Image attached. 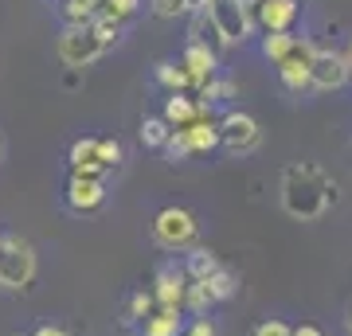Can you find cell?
<instances>
[{
  "label": "cell",
  "instance_id": "1",
  "mask_svg": "<svg viewBox=\"0 0 352 336\" xmlns=\"http://www.w3.org/2000/svg\"><path fill=\"white\" fill-rule=\"evenodd\" d=\"M282 208L286 215L302 219V223H314L329 212V203L337 199V184L333 176H325L317 164H289L282 172Z\"/></svg>",
  "mask_w": 352,
  "mask_h": 336
},
{
  "label": "cell",
  "instance_id": "2",
  "mask_svg": "<svg viewBox=\"0 0 352 336\" xmlns=\"http://www.w3.org/2000/svg\"><path fill=\"white\" fill-rule=\"evenodd\" d=\"M36 278V250L16 235L0 238V289H24Z\"/></svg>",
  "mask_w": 352,
  "mask_h": 336
},
{
  "label": "cell",
  "instance_id": "3",
  "mask_svg": "<svg viewBox=\"0 0 352 336\" xmlns=\"http://www.w3.org/2000/svg\"><path fill=\"white\" fill-rule=\"evenodd\" d=\"M196 235H200V223L184 208H164L153 219V243L164 250H188L196 243Z\"/></svg>",
  "mask_w": 352,
  "mask_h": 336
},
{
  "label": "cell",
  "instance_id": "4",
  "mask_svg": "<svg viewBox=\"0 0 352 336\" xmlns=\"http://www.w3.org/2000/svg\"><path fill=\"white\" fill-rule=\"evenodd\" d=\"M263 145V129L254 122L251 113L243 110H227L219 117V149L231 153V157H247Z\"/></svg>",
  "mask_w": 352,
  "mask_h": 336
},
{
  "label": "cell",
  "instance_id": "5",
  "mask_svg": "<svg viewBox=\"0 0 352 336\" xmlns=\"http://www.w3.org/2000/svg\"><path fill=\"white\" fill-rule=\"evenodd\" d=\"M106 51L110 47L94 36V27H63V36H59V59H63V67H71V71L90 67V63L102 59Z\"/></svg>",
  "mask_w": 352,
  "mask_h": 336
},
{
  "label": "cell",
  "instance_id": "6",
  "mask_svg": "<svg viewBox=\"0 0 352 336\" xmlns=\"http://www.w3.org/2000/svg\"><path fill=\"white\" fill-rule=\"evenodd\" d=\"M208 16H212V24H215V32H219V39H223V47L243 43V39L254 32L251 12L243 8L239 0H212V4H208Z\"/></svg>",
  "mask_w": 352,
  "mask_h": 336
},
{
  "label": "cell",
  "instance_id": "7",
  "mask_svg": "<svg viewBox=\"0 0 352 336\" xmlns=\"http://www.w3.org/2000/svg\"><path fill=\"white\" fill-rule=\"evenodd\" d=\"M349 59H344V51L337 47H317L314 51V63H309V87L321 90V94H329V90H340L349 87Z\"/></svg>",
  "mask_w": 352,
  "mask_h": 336
},
{
  "label": "cell",
  "instance_id": "8",
  "mask_svg": "<svg viewBox=\"0 0 352 336\" xmlns=\"http://www.w3.org/2000/svg\"><path fill=\"white\" fill-rule=\"evenodd\" d=\"M314 39L298 36V43H294V51H289L286 59L278 63V78H282V87L289 90V94H305L309 87V63H314Z\"/></svg>",
  "mask_w": 352,
  "mask_h": 336
},
{
  "label": "cell",
  "instance_id": "9",
  "mask_svg": "<svg viewBox=\"0 0 352 336\" xmlns=\"http://www.w3.org/2000/svg\"><path fill=\"white\" fill-rule=\"evenodd\" d=\"M298 16H302V0H258L251 8V20L258 32H294L298 24Z\"/></svg>",
  "mask_w": 352,
  "mask_h": 336
},
{
  "label": "cell",
  "instance_id": "10",
  "mask_svg": "<svg viewBox=\"0 0 352 336\" xmlns=\"http://www.w3.org/2000/svg\"><path fill=\"white\" fill-rule=\"evenodd\" d=\"M184 293H188V274L180 266H161L157 278H153V301L161 309L184 313Z\"/></svg>",
  "mask_w": 352,
  "mask_h": 336
},
{
  "label": "cell",
  "instance_id": "11",
  "mask_svg": "<svg viewBox=\"0 0 352 336\" xmlns=\"http://www.w3.org/2000/svg\"><path fill=\"white\" fill-rule=\"evenodd\" d=\"M180 67H184V75L192 78V87L200 90V87H208L215 78V71H219V51L208 47V43H188L184 55H180Z\"/></svg>",
  "mask_w": 352,
  "mask_h": 336
},
{
  "label": "cell",
  "instance_id": "12",
  "mask_svg": "<svg viewBox=\"0 0 352 336\" xmlns=\"http://www.w3.org/2000/svg\"><path fill=\"white\" fill-rule=\"evenodd\" d=\"M102 199H106V184L98 176L71 172V180H67V208L71 212H98Z\"/></svg>",
  "mask_w": 352,
  "mask_h": 336
},
{
  "label": "cell",
  "instance_id": "13",
  "mask_svg": "<svg viewBox=\"0 0 352 336\" xmlns=\"http://www.w3.org/2000/svg\"><path fill=\"white\" fill-rule=\"evenodd\" d=\"M67 161H71V172H82V176H106L110 168L98 161V137H78L67 153Z\"/></svg>",
  "mask_w": 352,
  "mask_h": 336
},
{
  "label": "cell",
  "instance_id": "14",
  "mask_svg": "<svg viewBox=\"0 0 352 336\" xmlns=\"http://www.w3.org/2000/svg\"><path fill=\"white\" fill-rule=\"evenodd\" d=\"M204 106L196 98H188V94H168V98H164V122L173 125V129H188L192 122H196V117H204Z\"/></svg>",
  "mask_w": 352,
  "mask_h": 336
},
{
  "label": "cell",
  "instance_id": "15",
  "mask_svg": "<svg viewBox=\"0 0 352 336\" xmlns=\"http://www.w3.org/2000/svg\"><path fill=\"white\" fill-rule=\"evenodd\" d=\"M184 133H188L192 153H215V149H219V122H212L208 113H204V117H196Z\"/></svg>",
  "mask_w": 352,
  "mask_h": 336
},
{
  "label": "cell",
  "instance_id": "16",
  "mask_svg": "<svg viewBox=\"0 0 352 336\" xmlns=\"http://www.w3.org/2000/svg\"><path fill=\"white\" fill-rule=\"evenodd\" d=\"M215 270H223V266H219V258H215L212 250H208V247H192L188 262H184V274H188V282H208Z\"/></svg>",
  "mask_w": 352,
  "mask_h": 336
},
{
  "label": "cell",
  "instance_id": "17",
  "mask_svg": "<svg viewBox=\"0 0 352 336\" xmlns=\"http://www.w3.org/2000/svg\"><path fill=\"white\" fill-rule=\"evenodd\" d=\"M102 16V0H63L67 27H90Z\"/></svg>",
  "mask_w": 352,
  "mask_h": 336
},
{
  "label": "cell",
  "instance_id": "18",
  "mask_svg": "<svg viewBox=\"0 0 352 336\" xmlns=\"http://www.w3.org/2000/svg\"><path fill=\"white\" fill-rule=\"evenodd\" d=\"M153 78H157L168 94H184V90L192 87V78L184 75V67H180V63H173V59L157 63V67H153Z\"/></svg>",
  "mask_w": 352,
  "mask_h": 336
},
{
  "label": "cell",
  "instance_id": "19",
  "mask_svg": "<svg viewBox=\"0 0 352 336\" xmlns=\"http://www.w3.org/2000/svg\"><path fill=\"white\" fill-rule=\"evenodd\" d=\"M180 328H184L180 313L161 309V313H153V317H145V328H141V336H180Z\"/></svg>",
  "mask_w": 352,
  "mask_h": 336
},
{
  "label": "cell",
  "instance_id": "20",
  "mask_svg": "<svg viewBox=\"0 0 352 336\" xmlns=\"http://www.w3.org/2000/svg\"><path fill=\"white\" fill-rule=\"evenodd\" d=\"M168 137H173V125L164 122V117H145L141 122V145L145 149H164Z\"/></svg>",
  "mask_w": 352,
  "mask_h": 336
},
{
  "label": "cell",
  "instance_id": "21",
  "mask_svg": "<svg viewBox=\"0 0 352 336\" xmlns=\"http://www.w3.org/2000/svg\"><path fill=\"white\" fill-rule=\"evenodd\" d=\"M294 43H298V36H294V32H270V36H263V55L278 67V63L294 51Z\"/></svg>",
  "mask_w": 352,
  "mask_h": 336
},
{
  "label": "cell",
  "instance_id": "22",
  "mask_svg": "<svg viewBox=\"0 0 352 336\" xmlns=\"http://www.w3.org/2000/svg\"><path fill=\"white\" fill-rule=\"evenodd\" d=\"M204 286H208V293H212V301L219 305V301H231V298H235V289H239V278L231 274V270H215V274L208 278Z\"/></svg>",
  "mask_w": 352,
  "mask_h": 336
},
{
  "label": "cell",
  "instance_id": "23",
  "mask_svg": "<svg viewBox=\"0 0 352 336\" xmlns=\"http://www.w3.org/2000/svg\"><path fill=\"white\" fill-rule=\"evenodd\" d=\"M215 301L212 293H208V286L204 282H188V293H184V309L192 313V317H208V309H212Z\"/></svg>",
  "mask_w": 352,
  "mask_h": 336
},
{
  "label": "cell",
  "instance_id": "24",
  "mask_svg": "<svg viewBox=\"0 0 352 336\" xmlns=\"http://www.w3.org/2000/svg\"><path fill=\"white\" fill-rule=\"evenodd\" d=\"M227 98H235V82H227V78H212L208 87H200V106L204 110H212V102H227Z\"/></svg>",
  "mask_w": 352,
  "mask_h": 336
},
{
  "label": "cell",
  "instance_id": "25",
  "mask_svg": "<svg viewBox=\"0 0 352 336\" xmlns=\"http://www.w3.org/2000/svg\"><path fill=\"white\" fill-rule=\"evenodd\" d=\"M90 27H94V36H98L106 47H113V43L122 39V32H126V24H122V20H113V16H98Z\"/></svg>",
  "mask_w": 352,
  "mask_h": 336
},
{
  "label": "cell",
  "instance_id": "26",
  "mask_svg": "<svg viewBox=\"0 0 352 336\" xmlns=\"http://www.w3.org/2000/svg\"><path fill=\"white\" fill-rule=\"evenodd\" d=\"M98 161L106 164V168H122V161H126V149H122V141L98 137Z\"/></svg>",
  "mask_w": 352,
  "mask_h": 336
},
{
  "label": "cell",
  "instance_id": "27",
  "mask_svg": "<svg viewBox=\"0 0 352 336\" xmlns=\"http://www.w3.org/2000/svg\"><path fill=\"white\" fill-rule=\"evenodd\" d=\"M138 8H141V0H102V16H113L122 24L129 16H138Z\"/></svg>",
  "mask_w": 352,
  "mask_h": 336
},
{
  "label": "cell",
  "instance_id": "28",
  "mask_svg": "<svg viewBox=\"0 0 352 336\" xmlns=\"http://www.w3.org/2000/svg\"><path fill=\"white\" fill-rule=\"evenodd\" d=\"M153 305H157L153 293H133V298H129V317L126 321H145V317H153Z\"/></svg>",
  "mask_w": 352,
  "mask_h": 336
},
{
  "label": "cell",
  "instance_id": "29",
  "mask_svg": "<svg viewBox=\"0 0 352 336\" xmlns=\"http://www.w3.org/2000/svg\"><path fill=\"white\" fill-rule=\"evenodd\" d=\"M164 153H168V161H184L192 153V145H188V133L184 129H173V137H168V145H164Z\"/></svg>",
  "mask_w": 352,
  "mask_h": 336
},
{
  "label": "cell",
  "instance_id": "30",
  "mask_svg": "<svg viewBox=\"0 0 352 336\" xmlns=\"http://www.w3.org/2000/svg\"><path fill=\"white\" fill-rule=\"evenodd\" d=\"M153 12L161 20H176V16L188 12V0H153Z\"/></svg>",
  "mask_w": 352,
  "mask_h": 336
},
{
  "label": "cell",
  "instance_id": "31",
  "mask_svg": "<svg viewBox=\"0 0 352 336\" xmlns=\"http://www.w3.org/2000/svg\"><path fill=\"white\" fill-rule=\"evenodd\" d=\"M251 336H294V328H289L286 321H278V317H270V321H258L251 328Z\"/></svg>",
  "mask_w": 352,
  "mask_h": 336
},
{
  "label": "cell",
  "instance_id": "32",
  "mask_svg": "<svg viewBox=\"0 0 352 336\" xmlns=\"http://www.w3.org/2000/svg\"><path fill=\"white\" fill-rule=\"evenodd\" d=\"M184 336H219V333H215V324L208 321V317H196V321L188 324V333H184Z\"/></svg>",
  "mask_w": 352,
  "mask_h": 336
},
{
  "label": "cell",
  "instance_id": "33",
  "mask_svg": "<svg viewBox=\"0 0 352 336\" xmlns=\"http://www.w3.org/2000/svg\"><path fill=\"white\" fill-rule=\"evenodd\" d=\"M32 336H75V333H67L63 324H39Z\"/></svg>",
  "mask_w": 352,
  "mask_h": 336
},
{
  "label": "cell",
  "instance_id": "34",
  "mask_svg": "<svg viewBox=\"0 0 352 336\" xmlns=\"http://www.w3.org/2000/svg\"><path fill=\"white\" fill-rule=\"evenodd\" d=\"M294 336H325V333H321L317 324H298V328H294Z\"/></svg>",
  "mask_w": 352,
  "mask_h": 336
},
{
  "label": "cell",
  "instance_id": "35",
  "mask_svg": "<svg viewBox=\"0 0 352 336\" xmlns=\"http://www.w3.org/2000/svg\"><path fill=\"white\" fill-rule=\"evenodd\" d=\"M344 328H349V336H352V305H349V313H344Z\"/></svg>",
  "mask_w": 352,
  "mask_h": 336
},
{
  "label": "cell",
  "instance_id": "36",
  "mask_svg": "<svg viewBox=\"0 0 352 336\" xmlns=\"http://www.w3.org/2000/svg\"><path fill=\"white\" fill-rule=\"evenodd\" d=\"M239 4H243V8H247V12H251V8H254V4H258V0H239Z\"/></svg>",
  "mask_w": 352,
  "mask_h": 336
},
{
  "label": "cell",
  "instance_id": "37",
  "mask_svg": "<svg viewBox=\"0 0 352 336\" xmlns=\"http://www.w3.org/2000/svg\"><path fill=\"white\" fill-rule=\"evenodd\" d=\"M344 59H349V71H352V43H349V51H344Z\"/></svg>",
  "mask_w": 352,
  "mask_h": 336
},
{
  "label": "cell",
  "instance_id": "38",
  "mask_svg": "<svg viewBox=\"0 0 352 336\" xmlns=\"http://www.w3.org/2000/svg\"><path fill=\"white\" fill-rule=\"evenodd\" d=\"M0 161H4V137H0Z\"/></svg>",
  "mask_w": 352,
  "mask_h": 336
}]
</instances>
